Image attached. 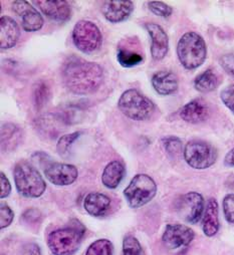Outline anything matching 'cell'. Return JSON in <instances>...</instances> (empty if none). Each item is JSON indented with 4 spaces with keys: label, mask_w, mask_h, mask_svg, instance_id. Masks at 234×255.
Segmentation results:
<instances>
[{
    "label": "cell",
    "mask_w": 234,
    "mask_h": 255,
    "mask_svg": "<svg viewBox=\"0 0 234 255\" xmlns=\"http://www.w3.org/2000/svg\"><path fill=\"white\" fill-rule=\"evenodd\" d=\"M46 179L55 186H70L79 176L78 168L72 164L51 162L44 167Z\"/></svg>",
    "instance_id": "obj_10"
},
{
    "label": "cell",
    "mask_w": 234,
    "mask_h": 255,
    "mask_svg": "<svg viewBox=\"0 0 234 255\" xmlns=\"http://www.w3.org/2000/svg\"><path fill=\"white\" fill-rule=\"evenodd\" d=\"M81 135H82L81 132H74V133L67 134V135H64L63 137H61L60 139H58L57 144H56L57 153L60 154L62 157H66L67 155H69L73 144L81 137Z\"/></svg>",
    "instance_id": "obj_27"
},
{
    "label": "cell",
    "mask_w": 234,
    "mask_h": 255,
    "mask_svg": "<svg viewBox=\"0 0 234 255\" xmlns=\"http://www.w3.org/2000/svg\"><path fill=\"white\" fill-rule=\"evenodd\" d=\"M152 86L157 94L169 96L176 93L179 87L178 77L171 71H159L152 77Z\"/></svg>",
    "instance_id": "obj_19"
},
{
    "label": "cell",
    "mask_w": 234,
    "mask_h": 255,
    "mask_svg": "<svg viewBox=\"0 0 234 255\" xmlns=\"http://www.w3.org/2000/svg\"><path fill=\"white\" fill-rule=\"evenodd\" d=\"M157 194V184L147 174H137L124 190V196L131 208H140L151 202Z\"/></svg>",
    "instance_id": "obj_6"
},
{
    "label": "cell",
    "mask_w": 234,
    "mask_h": 255,
    "mask_svg": "<svg viewBox=\"0 0 234 255\" xmlns=\"http://www.w3.org/2000/svg\"><path fill=\"white\" fill-rule=\"evenodd\" d=\"M224 163L226 166L234 167V148L227 153V155L225 156Z\"/></svg>",
    "instance_id": "obj_37"
},
{
    "label": "cell",
    "mask_w": 234,
    "mask_h": 255,
    "mask_svg": "<svg viewBox=\"0 0 234 255\" xmlns=\"http://www.w3.org/2000/svg\"><path fill=\"white\" fill-rule=\"evenodd\" d=\"M0 186H1V192H0V198L3 199L10 195L11 193V184L8 178L5 176L3 172L0 173Z\"/></svg>",
    "instance_id": "obj_35"
},
{
    "label": "cell",
    "mask_w": 234,
    "mask_h": 255,
    "mask_svg": "<svg viewBox=\"0 0 234 255\" xmlns=\"http://www.w3.org/2000/svg\"><path fill=\"white\" fill-rule=\"evenodd\" d=\"M12 10L21 19L22 28L26 32H34L41 29L44 20L38 10L25 0L12 1Z\"/></svg>",
    "instance_id": "obj_12"
},
{
    "label": "cell",
    "mask_w": 234,
    "mask_h": 255,
    "mask_svg": "<svg viewBox=\"0 0 234 255\" xmlns=\"http://www.w3.org/2000/svg\"><path fill=\"white\" fill-rule=\"evenodd\" d=\"M121 255H145V251L136 237L128 235L123 240Z\"/></svg>",
    "instance_id": "obj_28"
},
{
    "label": "cell",
    "mask_w": 234,
    "mask_h": 255,
    "mask_svg": "<svg viewBox=\"0 0 234 255\" xmlns=\"http://www.w3.org/2000/svg\"><path fill=\"white\" fill-rule=\"evenodd\" d=\"M219 210L218 203L214 198H210L206 204L202 217V230L208 237H212L219 231Z\"/></svg>",
    "instance_id": "obj_20"
},
{
    "label": "cell",
    "mask_w": 234,
    "mask_h": 255,
    "mask_svg": "<svg viewBox=\"0 0 234 255\" xmlns=\"http://www.w3.org/2000/svg\"><path fill=\"white\" fill-rule=\"evenodd\" d=\"M219 63L222 69L229 75L234 77V53H227L221 55Z\"/></svg>",
    "instance_id": "obj_34"
},
{
    "label": "cell",
    "mask_w": 234,
    "mask_h": 255,
    "mask_svg": "<svg viewBox=\"0 0 234 255\" xmlns=\"http://www.w3.org/2000/svg\"><path fill=\"white\" fill-rule=\"evenodd\" d=\"M175 208L183 220L196 224L203 217L205 210L204 198L198 192H188L178 198Z\"/></svg>",
    "instance_id": "obj_9"
},
{
    "label": "cell",
    "mask_w": 234,
    "mask_h": 255,
    "mask_svg": "<svg viewBox=\"0 0 234 255\" xmlns=\"http://www.w3.org/2000/svg\"><path fill=\"white\" fill-rule=\"evenodd\" d=\"M72 37L75 46L86 54L97 51L103 42V35L100 28L90 20L78 21L74 26Z\"/></svg>",
    "instance_id": "obj_7"
},
{
    "label": "cell",
    "mask_w": 234,
    "mask_h": 255,
    "mask_svg": "<svg viewBox=\"0 0 234 255\" xmlns=\"http://www.w3.org/2000/svg\"><path fill=\"white\" fill-rule=\"evenodd\" d=\"M163 146L166 150V152L171 156H176L182 152V142L179 138L169 136L165 137L162 140Z\"/></svg>",
    "instance_id": "obj_29"
},
{
    "label": "cell",
    "mask_w": 234,
    "mask_h": 255,
    "mask_svg": "<svg viewBox=\"0 0 234 255\" xmlns=\"http://www.w3.org/2000/svg\"><path fill=\"white\" fill-rule=\"evenodd\" d=\"M33 3L47 18L53 21L66 22L72 17V8L66 0H37Z\"/></svg>",
    "instance_id": "obj_15"
},
{
    "label": "cell",
    "mask_w": 234,
    "mask_h": 255,
    "mask_svg": "<svg viewBox=\"0 0 234 255\" xmlns=\"http://www.w3.org/2000/svg\"><path fill=\"white\" fill-rule=\"evenodd\" d=\"M183 156L186 163L193 169L204 170L211 167L217 160V151L209 143L193 140L185 145Z\"/></svg>",
    "instance_id": "obj_8"
},
{
    "label": "cell",
    "mask_w": 234,
    "mask_h": 255,
    "mask_svg": "<svg viewBox=\"0 0 234 255\" xmlns=\"http://www.w3.org/2000/svg\"><path fill=\"white\" fill-rule=\"evenodd\" d=\"M222 103L234 114V85H229L220 93Z\"/></svg>",
    "instance_id": "obj_33"
},
{
    "label": "cell",
    "mask_w": 234,
    "mask_h": 255,
    "mask_svg": "<svg viewBox=\"0 0 234 255\" xmlns=\"http://www.w3.org/2000/svg\"><path fill=\"white\" fill-rule=\"evenodd\" d=\"M118 108L127 118L134 121L148 120L156 110L155 104L135 89L127 90L122 94Z\"/></svg>",
    "instance_id": "obj_5"
},
{
    "label": "cell",
    "mask_w": 234,
    "mask_h": 255,
    "mask_svg": "<svg viewBox=\"0 0 234 255\" xmlns=\"http://www.w3.org/2000/svg\"><path fill=\"white\" fill-rule=\"evenodd\" d=\"M180 118L190 124H199L206 121L210 115V109L203 99H195L187 103L180 110Z\"/></svg>",
    "instance_id": "obj_17"
},
{
    "label": "cell",
    "mask_w": 234,
    "mask_h": 255,
    "mask_svg": "<svg viewBox=\"0 0 234 255\" xmlns=\"http://www.w3.org/2000/svg\"><path fill=\"white\" fill-rule=\"evenodd\" d=\"M177 55L186 70H195L201 67L207 56L205 40L194 31L186 32L178 41Z\"/></svg>",
    "instance_id": "obj_4"
},
{
    "label": "cell",
    "mask_w": 234,
    "mask_h": 255,
    "mask_svg": "<svg viewBox=\"0 0 234 255\" xmlns=\"http://www.w3.org/2000/svg\"><path fill=\"white\" fill-rule=\"evenodd\" d=\"M225 219L228 223L234 224V193L227 194L222 202Z\"/></svg>",
    "instance_id": "obj_31"
},
{
    "label": "cell",
    "mask_w": 234,
    "mask_h": 255,
    "mask_svg": "<svg viewBox=\"0 0 234 255\" xmlns=\"http://www.w3.org/2000/svg\"><path fill=\"white\" fill-rule=\"evenodd\" d=\"M134 3L130 0H109L102 3V13L111 23H120L127 20L134 11Z\"/></svg>",
    "instance_id": "obj_13"
},
{
    "label": "cell",
    "mask_w": 234,
    "mask_h": 255,
    "mask_svg": "<svg viewBox=\"0 0 234 255\" xmlns=\"http://www.w3.org/2000/svg\"><path fill=\"white\" fill-rule=\"evenodd\" d=\"M20 36V28L16 21L9 16L0 18V47L2 50L14 47Z\"/></svg>",
    "instance_id": "obj_18"
},
{
    "label": "cell",
    "mask_w": 234,
    "mask_h": 255,
    "mask_svg": "<svg viewBox=\"0 0 234 255\" xmlns=\"http://www.w3.org/2000/svg\"><path fill=\"white\" fill-rule=\"evenodd\" d=\"M138 39H125L118 45L117 60L123 68L130 69L139 66L144 60V54L140 50Z\"/></svg>",
    "instance_id": "obj_14"
},
{
    "label": "cell",
    "mask_w": 234,
    "mask_h": 255,
    "mask_svg": "<svg viewBox=\"0 0 234 255\" xmlns=\"http://www.w3.org/2000/svg\"><path fill=\"white\" fill-rule=\"evenodd\" d=\"M13 178L18 193L25 198H39L46 189V183L38 170L26 161L15 165Z\"/></svg>",
    "instance_id": "obj_3"
},
{
    "label": "cell",
    "mask_w": 234,
    "mask_h": 255,
    "mask_svg": "<svg viewBox=\"0 0 234 255\" xmlns=\"http://www.w3.org/2000/svg\"><path fill=\"white\" fill-rule=\"evenodd\" d=\"M50 89L43 81L37 83L33 90V103L36 110L42 109L50 99Z\"/></svg>",
    "instance_id": "obj_25"
},
{
    "label": "cell",
    "mask_w": 234,
    "mask_h": 255,
    "mask_svg": "<svg viewBox=\"0 0 234 255\" xmlns=\"http://www.w3.org/2000/svg\"><path fill=\"white\" fill-rule=\"evenodd\" d=\"M148 7L157 16L167 18L173 13V8L162 1H149Z\"/></svg>",
    "instance_id": "obj_30"
},
{
    "label": "cell",
    "mask_w": 234,
    "mask_h": 255,
    "mask_svg": "<svg viewBox=\"0 0 234 255\" xmlns=\"http://www.w3.org/2000/svg\"><path fill=\"white\" fill-rule=\"evenodd\" d=\"M85 233V226L73 220L70 225L49 233L47 246L52 255H74L80 249Z\"/></svg>",
    "instance_id": "obj_2"
},
{
    "label": "cell",
    "mask_w": 234,
    "mask_h": 255,
    "mask_svg": "<svg viewBox=\"0 0 234 255\" xmlns=\"http://www.w3.org/2000/svg\"><path fill=\"white\" fill-rule=\"evenodd\" d=\"M232 184H233V186H234V178H233V180H232Z\"/></svg>",
    "instance_id": "obj_38"
},
{
    "label": "cell",
    "mask_w": 234,
    "mask_h": 255,
    "mask_svg": "<svg viewBox=\"0 0 234 255\" xmlns=\"http://www.w3.org/2000/svg\"><path fill=\"white\" fill-rule=\"evenodd\" d=\"M126 175V168L120 161H112L104 169L102 183L108 189H116L123 181Z\"/></svg>",
    "instance_id": "obj_22"
},
{
    "label": "cell",
    "mask_w": 234,
    "mask_h": 255,
    "mask_svg": "<svg viewBox=\"0 0 234 255\" xmlns=\"http://www.w3.org/2000/svg\"><path fill=\"white\" fill-rule=\"evenodd\" d=\"M111 206V199L98 192L90 193L86 196L84 200V208L91 216L103 217L107 214Z\"/></svg>",
    "instance_id": "obj_21"
},
{
    "label": "cell",
    "mask_w": 234,
    "mask_h": 255,
    "mask_svg": "<svg viewBox=\"0 0 234 255\" xmlns=\"http://www.w3.org/2000/svg\"><path fill=\"white\" fill-rule=\"evenodd\" d=\"M220 83V76L213 69H208L195 78L194 88L200 93H210L216 90Z\"/></svg>",
    "instance_id": "obj_23"
},
{
    "label": "cell",
    "mask_w": 234,
    "mask_h": 255,
    "mask_svg": "<svg viewBox=\"0 0 234 255\" xmlns=\"http://www.w3.org/2000/svg\"><path fill=\"white\" fill-rule=\"evenodd\" d=\"M20 255H41V250L35 243H26L22 246Z\"/></svg>",
    "instance_id": "obj_36"
},
{
    "label": "cell",
    "mask_w": 234,
    "mask_h": 255,
    "mask_svg": "<svg viewBox=\"0 0 234 255\" xmlns=\"http://www.w3.org/2000/svg\"><path fill=\"white\" fill-rule=\"evenodd\" d=\"M195 237L194 231L183 224H169L162 235L164 245L169 249H179L188 246Z\"/></svg>",
    "instance_id": "obj_11"
},
{
    "label": "cell",
    "mask_w": 234,
    "mask_h": 255,
    "mask_svg": "<svg viewBox=\"0 0 234 255\" xmlns=\"http://www.w3.org/2000/svg\"><path fill=\"white\" fill-rule=\"evenodd\" d=\"M22 133L20 127L12 123L4 124L1 128L2 149H4V147H6V150H8L9 148H15V145H18Z\"/></svg>",
    "instance_id": "obj_24"
},
{
    "label": "cell",
    "mask_w": 234,
    "mask_h": 255,
    "mask_svg": "<svg viewBox=\"0 0 234 255\" xmlns=\"http://www.w3.org/2000/svg\"><path fill=\"white\" fill-rule=\"evenodd\" d=\"M145 28L148 31L151 40V55L155 60H162L169 50V38L164 28L154 22H148L145 24Z\"/></svg>",
    "instance_id": "obj_16"
},
{
    "label": "cell",
    "mask_w": 234,
    "mask_h": 255,
    "mask_svg": "<svg viewBox=\"0 0 234 255\" xmlns=\"http://www.w3.org/2000/svg\"><path fill=\"white\" fill-rule=\"evenodd\" d=\"M86 255H114V245L108 239H98L89 246Z\"/></svg>",
    "instance_id": "obj_26"
},
{
    "label": "cell",
    "mask_w": 234,
    "mask_h": 255,
    "mask_svg": "<svg viewBox=\"0 0 234 255\" xmlns=\"http://www.w3.org/2000/svg\"><path fill=\"white\" fill-rule=\"evenodd\" d=\"M14 219L13 210L6 204L0 205V228L4 229L8 227Z\"/></svg>",
    "instance_id": "obj_32"
},
{
    "label": "cell",
    "mask_w": 234,
    "mask_h": 255,
    "mask_svg": "<svg viewBox=\"0 0 234 255\" xmlns=\"http://www.w3.org/2000/svg\"><path fill=\"white\" fill-rule=\"evenodd\" d=\"M62 77L71 93L86 96L100 89L104 83V70L96 62L72 55L64 62Z\"/></svg>",
    "instance_id": "obj_1"
}]
</instances>
